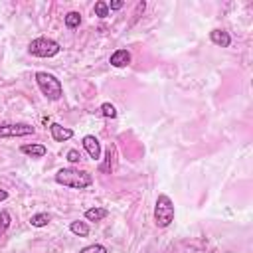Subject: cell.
<instances>
[{"instance_id": "6da1fadb", "label": "cell", "mask_w": 253, "mask_h": 253, "mask_svg": "<svg viewBox=\"0 0 253 253\" xmlns=\"http://www.w3.org/2000/svg\"><path fill=\"white\" fill-rule=\"evenodd\" d=\"M53 180L59 186H65V188H71V190H85L93 184V176L87 170H79V168H71V166L57 170Z\"/></svg>"}, {"instance_id": "7a4b0ae2", "label": "cell", "mask_w": 253, "mask_h": 253, "mask_svg": "<svg viewBox=\"0 0 253 253\" xmlns=\"http://www.w3.org/2000/svg\"><path fill=\"white\" fill-rule=\"evenodd\" d=\"M174 215H176V210H174L172 198L166 194H158L154 202V223L158 227H168L174 221Z\"/></svg>"}, {"instance_id": "3957f363", "label": "cell", "mask_w": 253, "mask_h": 253, "mask_svg": "<svg viewBox=\"0 0 253 253\" xmlns=\"http://www.w3.org/2000/svg\"><path fill=\"white\" fill-rule=\"evenodd\" d=\"M36 83L40 87V91L49 99V101H59L63 97V87H61V81L47 73V71H38L36 73Z\"/></svg>"}, {"instance_id": "277c9868", "label": "cell", "mask_w": 253, "mask_h": 253, "mask_svg": "<svg viewBox=\"0 0 253 253\" xmlns=\"http://www.w3.org/2000/svg\"><path fill=\"white\" fill-rule=\"evenodd\" d=\"M28 51L36 57H55L61 51V45L51 38L40 36V38H36L28 43Z\"/></svg>"}, {"instance_id": "5b68a950", "label": "cell", "mask_w": 253, "mask_h": 253, "mask_svg": "<svg viewBox=\"0 0 253 253\" xmlns=\"http://www.w3.org/2000/svg\"><path fill=\"white\" fill-rule=\"evenodd\" d=\"M36 128L30 123H2L0 125V138H18V136H30Z\"/></svg>"}, {"instance_id": "8992f818", "label": "cell", "mask_w": 253, "mask_h": 253, "mask_svg": "<svg viewBox=\"0 0 253 253\" xmlns=\"http://www.w3.org/2000/svg\"><path fill=\"white\" fill-rule=\"evenodd\" d=\"M81 142H83V148L87 150L89 158H93V160H99V158H101V142L97 140V136L85 134Z\"/></svg>"}, {"instance_id": "52a82bcc", "label": "cell", "mask_w": 253, "mask_h": 253, "mask_svg": "<svg viewBox=\"0 0 253 253\" xmlns=\"http://www.w3.org/2000/svg\"><path fill=\"white\" fill-rule=\"evenodd\" d=\"M49 132H51V138L55 142H65V140H69L73 136V130L69 126L59 125V123H51L49 125Z\"/></svg>"}, {"instance_id": "ba28073f", "label": "cell", "mask_w": 253, "mask_h": 253, "mask_svg": "<svg viewBox=\"0 0 253 253\" xmlns=\"http://www.w3.org/2000/svg\"><path fill=\"white\" fill-rule=\"evenodd\" d=\"M109 63L113 67H126L130 63V51L128 49H117V51H113L111 57H109Z\"/></svg>"}, {"instance_id": "9c48e42d", "label": "cell", "mask_w": 253, "mask_h": 253, "mask_svg": "<svg viewBox=\"0 0 253 253\" xmlns=\"http://www.w3.org/2000/svg\"><path fill=\"white\" fill-rule=\"evenodd\" d=\"M20 150H22L24 154L32 156V158H43V156H45V152H47L45 144H40V142H32V144H22V146H20Z\"/></svg>"}, {"instance_id": "30bf717a", "label": "cell", "mask_w": 253, "mask_h": 253, "mask_svg": "<svg viewBox=\"0 0 253 253\" xmlns=\"http://www.w3.org/2000/svg\"><path fill=\"white\" fill-rule=\"evenodd\" d=\"M210 40L215 45H219V47H229V43H231V36L225 30H219V28H215V30L210 32Z\"/></svg>"}, {"instance_id": "8fae6325", "label": "cell", "mask_w": 253, "mask_h": 253, "mask_svg": "<svg viewBox=\"0 0 253 253\" xmlns=\"http://www.w3.org/2000/svg\"><path fill=\"white\" fill-rule=\"evenodd\" d=\"M107 215H109V211H107L105 208H99V206L85 210V219H87V221H101V219H105Z\"/></svg>"}, {"instance_id": "7c38bea8", "label": "cell", "mask_w": 253, "mask_h": 253, "mask_svg": "<svg viewBox=\"0 0 253 253\" xmlns=\"http://www.w3.org/2000/svg\"><path fill=\"white\" fill-rule=\"evenodd\" d=\"M69 229H71V233H75V235H79V237H87L89 235V225H87V221H71L69 223Z\"/></svg>"}, {"instance_id": "4fadbf2b", "label": "cell", "mask_w": 253, "mask_h": 253, "mask_svg": "<svg viewBox=\"0 0 253 253\" xmlns=\"http://www.w3.org/2000/svg\"><path fill=\"white\" fill-rule=\"evenodd\" d=\"M63 22H65V28H69V30H75V28H79V24H81V14L79 12H67L65 14V18H63Z\"/></svg>"}, {"instance_id": "5bb4252c", "label": "cell", "mask_w": 253, "mask_h": 253, "mask_svg": "<svg viewBox=\"0 0 253 253\" xmlns=\"http://www.w3.org/2000/svg\"><path fill=\"white\" fill-rule=\"evenodd\" d=\"M49 213H45V211H40V213H34L32 217H30V223H32V227H45L47 223H49Z\"/></svg>"}, {"instance_id": "9a60e30c", "label": "cell", "mask_w": 253, "mask_h": 253, "mask_svg": "<svg viewBox=\"0 0 253 253\" xmlns=\"http://www.w3.org/2000/svg\"><path fill=\"white\" fill-rule=\"evenodd\" d=\"M10 221H12V217H10V211L8 210H2L0 211V237L6 233V229L10 227Z\"/></svg>"}, {"instance_id": "2e32d148", "label": "cell", "mask_w": 253, "mask_h": 253, "mask_svg": "<svg viewBox=\"0 0 253 253\" xmlns=\"http://www.w3.org/2000/svg\"><path fill=\"white\" fill-rule=\"evenodd\" d=\"M99 111H101V115H103L105 119H115V117H117V109H115V105H111V103H103Z\"/></svg>"}, {"instance_id": "e0dca14e", "label": "cell", "mask_w": 253, "mask_h": 253, "mask_svg": "<svg viewBox=\"0 0 253 253\" xmlns=\"http://www.w3.org/2000/svg\"><path fill=\"white\" fill-rule=\"evenodd\" d=\"M95 16H99V18H107L109 16V6H107V2H103V0H99V2H95Z\"/></svg>"}, {"instance_id": "ac0fdd59", "label": "cell", "mask_w": 253, "mask_h": 253, "mask_svg": "<svg viewBox=\"0 0 253 253\" xmlns=\"http://www.w3.org/2000/svg\"><path fill=\"white\" fill-rule=\"evenodd\" d=\"M79 253H109V249L105 245H101V243H93V245L83 247Z\"/></svg>"}, {"instance_id": "d6986e66", "label": "cell", "mask_w": 253, "mask_h": 253, "mask_svg": "<svg viewBox=\"0 0 253 253\" xmlns=\"http://www.w3.org/2000/svg\"><path fill=\"white\" fill-rule=\"evenodd\" d=\"M71 164H77L79 160H81V152L77 150V148H71V150H67V156H65Z\"/></svg>"}, {"instance_id": "ffe728a7", "label": "cell", "mask_w": 253, "mask_h": 253, "mask_svg": "<svg viewBox=\"0 0 253 253\" xmlns=\"http://www.w3.org/2000/svg\"><path fill=\"white\" fill-rule=\"evenodd\" d=\"M107 6H109V10H121V8L125 6V2H123V0H113V2L107 4Z\"/></svg>"}, {"instance_id": "44dd1931", "label": "cell", "mask_w": 253, "mask_h": 253, "mask_svg": "<svg viewBox=\"0 0 253 253\" xmlns=\"http://www.w3.org/2000/svg\"><path fill=\"white\" fill-rule=\"evenodd\" d=\"M4 200H8V192L0 188V202H4Z\"/></svg>"}]
</instances>
